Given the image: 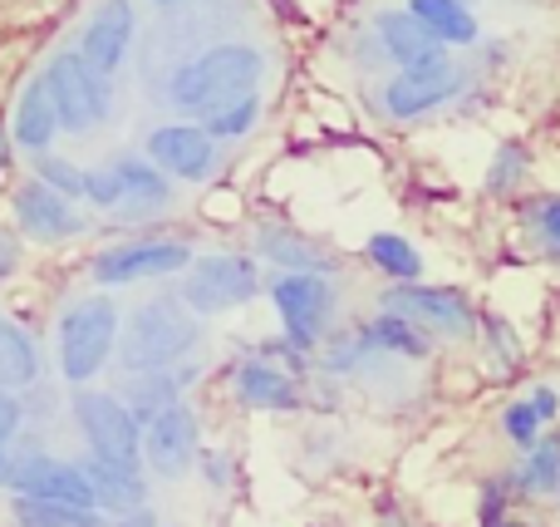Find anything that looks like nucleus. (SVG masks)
<instances>
[{
  "label": "nucleus",
  "instance_id": "obj_24",
  "mask_svg": "<svg viewBox=\"0 0 560 527\" xmlns=\"http://www.w3.org/2000/svg\"><path fill=\"white\" fill-rule=\"evenodd\" d=\"M15 527H114V513L79 508V503H49V499H15L10 503Z\"/></svg>",
  "mask_w": 560,
  "mask_h": 527
},
{
  "label": "nucleus",
  "instance_id": "obj_16",
  "mask_svg": "<svg viewBox=\"0 0 560 527\" xmlns=\"http://www.w3.org/2000/svg\"><path fill=\"white\" fill-rule=\"evenodd\" d=\"M374 35H378V49H384L398 69H423V65H433V59H447V45L413 10H388V15H378Z\"/></svg>",
  "mask_w": 560,
  "mask_h": 527
},
{
  "label": "nucleus",
  "instance_id": "obj_15",
  "mask_svg": "<svg viewBox=\"0 0 560 527\" xmlns=\"http://www.w3.org/2000/svg\"><path fill=\"white\" fill-rule=\"evenodd\" d=\"M133 25L138 20H133L128 0H104V5L94 10V20L84 25V35H79V55H84L98 75L114 79V69L124 65L128 45H133Z\"/></svg>",
  "mask_w": 560,
  "mask_h": 527
},
{
  "label": "nucleus",
  "instance_id": "obj_21",
  "mask_svg": "<svg viewBox=\"0 0 560 527\" xmlns=\"http://www.w3.org/2000/svg\"><path fill=\"white\" fill-rule=\"evenodd\" d=\"M192 380H197L192 365H187V370H183V365H167V370H133V375H128V385H124V400L133 404V414L148 424L153 414L173 410Z\"/></svg>",
  "mask_w": 560,
  "mask_h": 527
},
{
  "label": "nucleus",
  "instance_id": "obj_32",
  "mask_svg": "<svg viewBox=\"0 0 560 527\" xmlns=\"http://www.w3.org/2000/svg\"><path fill=\"white\" fill-rule=\"evenodd\" d=\"M546 429H551V424L541 420V410L532 404V394H522V400H512V404L502 410V434H506V439H512L522 454L532 449V444L541 439Z\"/></svg>",
  "mask_w": 560,
  "mask_h": 527
},
{
  "label": "nucleus",
  "instance_id": "obj_25",
  "mask_svg": "<svg viewBox=\"0 0 560 527\" xmlns=\"http://www.w3.org/2000/svg\"><path fill=\"white\" fill-rule=\"evenodd\" d=\"M118 177H124V207H138V213H163L173 203V177L163 173L148 158H118Z\"/></svg>",
  "mask_w": 560,
  "mask_h": 527
},
{
  "label": "nucleus",
  "instance_id": "obj_5",
  "mask_svg": "<svg viewBox=\"0 0 560 527\" xmlns=\"http://www.w3.org/2000/svg\"><path fill=\"white\" fill-rule=\"evenodd\" d=\"M384 311L408 316L413 325H423L428 335H443V341H472L482 331V316H477L472 296L463 286H418V282H398L378 296Z\"/></svg>",
  "mask_w": 560,
  "mask_h": 527
},
{
  "label": "nucleus",
  "instance_id": "obj_23",
  "mask_svg": "<svg viewBox=\"0 0 560 527\" xmlns=\"http://www.w3.org/2000/svg\"><path fill=\"white\" fill-rule=\"evenodd\" d=\"M512 489H516V499H556L560 493V434L556 429H546L522 454V463L512 473Z\"/></svg>",
  "mask_w": 560,
  "mask_h": 527
},
{
  "label": "nucleus",
  "instance_id": "obj_27",
  "mask_svg": "<svg viewBox=\"0 0 560 527\" xmlns=\"http://www.w3.org/2000/svg\"><path fill=\"white\" fill-rule=\"evenodd\" d=\"M39 380V351L20 325L0 321V390H20V385Z\"/></svg>",
  "mask_w": 560,
  "mask_h": 527
},
{
  "label": "nucleus",
  "instance_id": "obj_20",
  "mask_svg": "<svg viewBox=\"0 0 560 527\" xmlns=\"http://www.w3.org/2000/svg\"><path fill=\"white\" fill-rule=\"evenodd\" d=\"M354 335H359V345H364V351L404 355V360H423V355L433 351V335H428L423 325H413L408 316H398V311H384V306H378V316L359 321Z\"/></svg>",
  "mask_w": 560,
  "mask_h": 527
},
{
  "label": "nucleus",
  "instance_id": "obj_1",
  "mask_svg": "<svg viewBox=\"0 0 560 527\" xmlns=\"http://www.w3.org/2000/svg\"><path fill=\"white\" fill-rule=\"evenodd\" d=\"M261 75H266V59L256 45H212L207 55L173 69V79H167V104L183 118H207L222 104H232V99L256 94Z\"/></svg>",
  "mask_w": 560,
  "mask_h": 527
},
{
  "label": "nucleus",
  "instance_id": "obj_12",
  "mask_svg": "<svg viewBox=\"0 0 560 527\" xmlns=\"http://www.w3.org/2000/svg\"><path fill=\"white\" fill-rule=\"evenodd\" d=\"M148 158L163 168L173 183H207L217 168V138L207 134V124L177 118L148 134Z\"/></svg>",
  "mask_w": 560,
  "mask_h": 527
},
{
  "label": "nucleus",
  "instance_id": "obj_35",
  "mask_svg": "<svg viewBox=\"0 0 560 527\" xmlns=\"http://www.w3.org/2000/svg\"><path fill=\"white\" fill-rule=\"evenodd\" d=\"M84 203L94 207H124V177H118V168H89L84 177Z\"/></svg>",
  "mask_w": 560,
  "mask_h": 527
},
{
  "label": "nucleus",
  "instance_id": "obj_22",
  "mask_svg": "<svg viewBox=\"0 0 560 527\" xmlns=\"http://www.w3.org/2000/svg\"><path fill=\"white\" fill-rule=\"evenodd\" d=\"M256 247H261V256L276 262L280 272H319V276L335 272V256H329L319 242H310L305 232H295V227H276V222L261 227V232H256Z\"/></svg>",
  "mask_w": 560,
  "mask_h": 527
},
{
  "label": "nucleus",
  "instance_id": "obj_9",
  "mask_svg": "<svg viewBox=\"0 0 560 527\" xmlns=\"http://www.w3.org/2000/svg\"><path fill=\"white\" fill-rule=\"evenodd\" d=\"M197 256L187 242H173V237H133V242L104 247L89 266L94 286H138V282H163V276L187 272Z\"/></svg>",
  "mask_w": 560,
  "mask_h": 527
},
{
  "label": "nucleus",
  "instance_id": "obj_14",
  "mask_svg": "<svg viewBox=\"0 0 560 527\" xmlns=\"http://www.w3.org/2000/svg\"><path fill=\"white\" fill-rule=\"evenodd\" d=\"M15 222H20V232L39 247H55V242H69V237L89 232V222L74 213V197L55 193V187L39 183V177H30L15 193Z\"/></svg>",
  "mask_w": 560,
  "mask_h": 527
},
{
  "label": "nucleus",
  "instance_id": "obj_34",
  "mask_svg": "<svg viewBox=\"0 0 560 527\" xmlns=\"http://www.w3.org/2000/svg\"><path fill=\"white\" fill-rule=\"evenodd\" d=\"M482 335H487V345H492V355H502L506 370H516V365H522V341H516L512 321H502V316L482 311Z\"/></svg>",
  "mask_w": 560,
  "mask_h": 527
},
{
  "label": "nucleus",
  "instance_id": "obj_38",
  "mask_svg": "<svg viewBox=\"0 0 560 527\" xmlns=\"http://www.w3.org/2000/svg\"><path fill=\"white\" fill-rule=\"evenodd\" d=\"M532 404L541 410V420H546V424H556V420H560V390H556V385H536V390H532Z\"/></svg>",
  "mask_w": 560,
  "mask_h": 527
},
{
  "label": "nucleus",
  "instance_id": "obj_39",
  "mask_svg": "<svg viewBox=\"0 0 560 527\" xmlns=\"http://www.w3.org/2000/svg\"><path fill=\"white\" fill-rule=\"evenodd\" d=\"M15 266H20V242H15V232H5V227H0V282H5V276H15Z\"/></svg>",
  "mask_w": 560,
  "mask_h": 527
},
{
  "label": "nucleus",
  "instance_id": "obj_42",
  "mask_svg": "<svg viewBox=\"0 0 560 527\" xmlns=\"http://www.w3.org/2000/svg\"><path fill=\"white\" fill-rule=\"evenodd\" d=\"M492 527H532V523H522V518H512V513H506L502 523H492Z\"/></svg>",
  "mask_w": 560,
  "mask_h": 527
},
{
  "label": "nucleus",
  "instance_id": "obj_4",
  "mask_svg": "<svg viewBox=\"0 0 560 527\" xmlns=\"http://www.w3.org/2000/svg\"><path fill=\"white\" fill-rule=\"evenodd\" d=\"M45 84L49 99L59 108V124L69 134H94L108 114H114V89H108V75H98L79 49H59L45 65Z\"/></svg>",
  "mask_w": 560,
  "mask_h": 527
},
{
  "label": "nucleus",
  "instance_id": "obj_28",
  "mask_svg": "<svg viewBox=\"0 0 560 527\" xmlns=\"http://www.w3.org/2000/svg\"><path fill=\"white\" fill-rule=\"evenodd\" d=\"M364 256L374 262V272L388 276V282H418V276H423V256H418V247L398 232H374L369 247H364Z\"/></svg>",
  "mask_w": 560,
  "mask_h": 527
},
{
  "label": "nucleus",
  "instance_id": "obj_29",
  "mask_svg": "<svg viewBox=\"0 0 560 527\" xmlns=\"http://www.w3.org/2000/svg\"><path fill=\"white\" fill-rule=\"evenodd\" d=\"M522 227L532 232L536 252L560 262V193H546V197L522 203Z\"/></svg>",
  "mask_w": 560,
  "mask_h": 527
},
{
  "label": "nucleus",
  "instance_id": "obj_44",
  "mask_svg": "<svg viewBox=\"0 0 560 527\" xmlns=\"http://www.w3.org/2000/svg\"><path fill=\"white\" fill-rule=\"evenodd\" d=\"M556 503H560V493H556Z\"/></svg>",
  "mask_w": 560,
  "mask_h": 527
},
{
  "label": "nucleus",
  "instance_id": "obj_43",
  "mask_svg": "<svg viewBox=\"0 0 560 527\" xmlns=\"http://www.w3.org/2000/svg\"><path fill=\"white\" fill-rule=\"evenodd\" d=\"M158 5H173V0H158Z\"/></svg>",
  "mask_w": 560,
  "mask_h": 527
},
{
  "label": "nucleus",
  "instance_id": "obj_13",
  "mask_svg": "<svg viewBox=\"0 0 560 527\" xmlns=\"http://www.w3.org/2000/svg\"><path fill=\"white\" fill-rule=\"evenodd\" d=\"M10 493L15 499H49V503H79V508H98V493L89 483L84 463L49 459V454H25L10 469Z\"/></svg>",
  "mask_w": 560,
  "mask_h": 527
},
{
  "label": "nucleus",
  "instance_id": "obj_40",
  "mask_svg": "<svg viewBox=\"0 0 560 527\" xmlns=\"http://www.w3.org/2000/svg\"><path fill=\"white\" fill-rule=\"evenodd\" d=\"M10 469H15V459H10V449L0 444V489H10Z\"/></svg>",
  "mask_w": 560,
  "mask_h": 527
},
{
  "label": "nucleus",
  "instance_id": "obj_41",
  "mask_svg": "<svg viewBox=\"0 0 560 527\" xmlns=\"http://www.w3.org/2000/svg\"><path fill=\"white\" fill-rule=\"evenodd\" d=\"M10 144H15V138L0 128V177H5V163H10Z\"/></svg>",
  "mask_w": 560,
  "mask_h": 527
},
{
  "label": "nucleus",
  "instance_id": "obj_26",
  "mask_svg": "<svg viewBox=\"0 0 560 527\" xmlns=\"http://www.w3.org/2000/svg\"><path fill=\"white\" fill-rule=\"evenodd\" d=\"M408 10H413L443 45H477V35H482L477 15L467 10V0H408Z\"/></svg>",
  "mask_w": 560,
  "mask_h": 527
},
{
  "label": "nucleus",
  "instance_id": "obj_11",
  "mask_svg": "<svg viewBox=\"0 0 560 527\" xmlns=\"http://www.w3.org/2000/svg\"><path fill=\"white\" fill-rule=\"evenodd\" d=\"M463 94V69L453 59H433L423 69H398L384 84V114L388 118H423L433 108H443L447 99Z\"/></svg>",
  "mask_w": 560,
  "mask_h": 527
},
{
  "label": "nucleus",
  "instance_id": "obj_36",
  "mask_svg": "<svg viewBox=\"0 0 560 527\" xmlns=\"http://www.w3.org/2000/svg\"><path fill=\"white\" fill-rule=\"evenodd\" d=\"M20 420H25V404L15 400V390H0V444L15 439Z\"/></svg>",
  "mask_w": 560,
  "mask_h": 527
},
{
  "label": "nucleus",
  "instance_id": "obj_2",
  "mask_svg": "<svg viewBox=\"0 0 560 527\" xmlns=\"http://www.w3.org/2000/svg\"><path fill=\"white\" fill-rule=\"evenodd\" d=\"M197 335H202V325H197V311L183 296H153L124 325V345H118L124 370H167V365L197 351Z\"/></svg>",
  "mask_w": 560,
  "mask_h": 527
},
{
  "label": "nucleus",
  "instance_id": "obj_7",
  "mask_svg": "<svg viewBox=\"0 0 560 527\" xmlns=\"http://www.w3.org/2000/svg\"><path fill=\"white\" fill-rule=\"evenodd\" d=\"M261 291H266L261 272H256V262L242 252L197 256L183 282V301L192 306L197 316H226V311H236V306L256 301Z\"/></svg>",
  "mask_w": 560,
  "mask_h": 527
},
{
  "label": "nucleus",
  "instance_id": "obj_31",
  "mask_svg": "<svg viewBox=\"0 0 560 527\" xmlns=\"http://www.w3.org/2000/svg\"><path fill=\"white\" fill-rule=\"evenodd\" d=\"M526 173H532V153H526V144H502L497 158H492V168H487V193L492 197L516 193V187L526 183Z\"/></svg>",
  "mask_w": 560,
  "mask_h": 527
},
{
  "label": "nucleus",
  "instance_id": "obj_37",
  "mask_svg": "<svg viewBox=\"0 0 560 527\" xmlns=\"http://www.w3.org/2000/svg\"><path fill=\"white\" fill-rule=\"evenodd\" d=\"M202 473H207V483H212V489H226V483H232V459H222V454L217 449H202Z\"/></svg>",
  "mask_w": 560,
  "mask_h": 527
},
{
  "label": "nucleus",
  "instance_id": "obj_18",
  "mask_svg": "<svg viewBox=\"0 0 560 527\" xmlns=\"http://www.w3.org/2000/svg\"><path fill=\"white\" fill-rule=\"evenodd\" d=\"M59 128L65 124H59V108H55V99H49L45 75L30 79L15 99V118H10V138H15V148H25L30 158H45Z\"/></svg>",
  "mask_w": 560,
  "mask_h": 527
},
{
  "label": "nucleus",
  "instance_id": "obj_8",
  "mask_svg": "<svg viewBox=\"0 0 560 527\" xmlns=\"http://www.w3.org/2000/svg\"><path fill=\"white\" fill-rule=\"evenodd\" d=\"M271 301L280 311V325H285V341L295 351H315L329 335V316H335V282L319 272H280L271 282Z\"/></svg>",
  "mask_w": 560,
  "mask_h": 527
},
{
  "label": "nucleus",
  "instance_id": "obj_30",
  "mask_svg": "<svg viewBox=\"0 0 560 527\" xmlns=\"http://www.w3.org/2000/svg\"><path fill=\"white\" fill-rule=\"evenodd\" d=\"M256 118H261V99H256V94H242V99H232V104H222L217 114H207L202 124H207V134H212L217 144H232V138H246V134H252Z\"/></svg>",
  "mask_w": 560,
  "mask_h": 527
},
{
  "label": "nucleus",
  "instance_id": "obj_17",
  "mask_svg": "<svg viewBox=\"0 0 560 527\" xmlns=\"http://www.w3.org/2000/svg\"><path fill=\"white\" fill-rule=\"evenodd\" d=\"M232 390L246 410H271V414H290L305 404L300 380L290 370H280L271 360H242L232 370Z\"/></svg>",
  "mask_w": 560,
  "mask_h": 527
},
{
  "label": "nucleus",
  "instance_id": "obj_6",
  "mask_svg": "<svg viewBox=\"0 0 560 527\" xmlns=\"http://www.w3.org/2000/svg\"><path fill=\"white\" fill-rule=\"evenodd\" d=\"M74 424H79V434H84L89 454L143 469V420L133 414V404H128L124 394L79 390L74 394Z\"/></svg>",
  "mask_w": 560,
  "mask_h": 527
},
{
  "label": "nucleus",
  "instance_id": "obj_19",
  "mask_svg": "<svg viewBox=\"0 0 560 527\" xmlns=\"http://www.w3.org/2000/svg\"><path fill=\"white\" fill-rule=\"evenodd\" d=\"M84 473H89V483H94L98 508H104V513H138V508H148V479H143V469H133V463H114V459L89 454Z\"/></svg>",
  "mask_w": 560,
  "mask_h": 527
},
{
  "label": "nucleus",
  "instance_id": "obj_10",
  "mask_svg": "<svg viewBox=\"0 0 560 527\" xmlns=\"http://www.w3.org/2000/svg\"><path fill=\"white\" fill-rule=\"evenodd\" d=\"M143 459L158 479H183L197 459H202V420L187 400H177L173 410L153 414L143 424Z\"/></svg>",
  "mask_w": 560,
  "mask_h": 527
},
{
  "label": "nucleus",
  "instance_id": "obj_33",
  "mask_svg": "<svg viewBox=\"0 0 560 527\" xmlns=\"http://www.w3.org/2000/svg\"><path fill=\"white\" fill-rule=\"evenodd\" d=\"M35 177L39 183H49L55 193H65V197H84V177H89V168H79V163H69V158H35Z\"/></svg>",
  "mask_w": 560,
  "mask_h": 527
},
{
  "label": "nucleus",
  "instance_id": "obj_3",
  "mask_svg": "<svg viewBox=\"0 0 560 527\" xmlns=\"http://www.w3.org/2000/svg\"><path fill=\"white\" fill-rule=\"evenodd\" d=\"M118 351V306L104 291L74 301L59 316V375L69 385H89Z\"/></svg>",
  "mask_w": 560,
  "mask_h": 527
}]
</instances>
